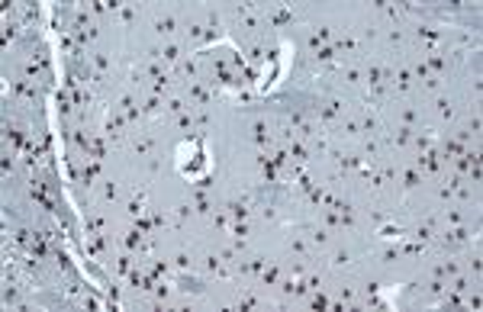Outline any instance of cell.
<instances>
[{
  "instance_id": "cell-2",
  "label": "cell",
  "mask_w": 483,
  "mask_h": 312,
  "mask_svg": "<svg viewBox=\"0 0 483 312\" xmlns=\"http://www.w3.org/2000/svg\"><path fill=\"white\" fill-rule=\"evenodd\" d=\"M139 110L145 119H161L165 116V97L158 94H139Z\"/></svg>"
},
{
  "instance_id": "cell-1",
  "label": "cell",
  "mask_w": 483,
  "mask_h": 312,
  "mask_svg": "<svg viewBox=\"0 0 483 312\" xmlns=\"http://www.w3.org/2000/svg\"><path fill=\"white\" fill-rule=\"evenodd\" d=\"M187 45H184V42L180 39H174V42H161V49H158V58H161V62L168 64V68H174V64L180 62V58H187Z\"/></svg>"
}]
</instances>
